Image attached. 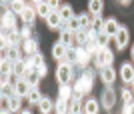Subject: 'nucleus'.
Listing matches in <instances>:
<instances>
[{
  "mask_svg": "<svg viewBox=\"0 0 134 114\" xmlns=\"http://www.w3.org/2000/svg\"><path fill=\"white\" fill-rule=\"evenodd\" d=\"M56 110H58V112H66V110H68V106H66V98H60V100L56 102Z\"/></svg>",
  "mask_w": 134,
  "mask_h": 114,
  "instance_id": "f704fd0d",
  "label": "nucleus"
},
{
  "mask_svg": "<svg viewBox=\"0 0 134 114\" xmlns=\"http://www.w3.org/2000/svg\"><path fill=\"white\" fill-rule=\"evenodd\" d=\"M102 6H104V2L102 0H88V10L94 14V16H98L102 12Z\"/></svg>",
  "mask_w": 134,
  "mask_h": 114,
  "instance_id": "4468645a",
  "label": "nucleus"
},
{
  "mask_svg": "<svg viewBox=\"0 0 134 114\" xmlns=\"http://www.w3.org/2000/svg\"><path fill=\"white\" fill-rule=\"evenodd\" d=\"M114 102H116V92L112 90L110 84H108V88L102 92V104H104V108H112Z\"/></svg>",
  "mask_w": 134,
  "mask_h": 114,
  "instance_id": "20e7f679",
  "label": "nucleus"
},
{
  "mask_svg": "<svg viewBox=\"0 0 134 114\" xmlns=\"http://www.w3.org/2000/svg\"><path fill=\"white\" fill-rule=\"evenodd\" d=\"M24 8H26L24 0H12V2H10V10L14 12V14H22Z\"/></svg>",
  "mask_w": 134,
  "mask_h": 114,
  "instance_id": "aec40b11",
  "label": "nucleus"
},
{
  "mask_svg": "<svg viewBox=\"0 0 134 114\" xmlns=\"http://www.w3.org/2000/svg\"><path fill=\"white\" fill-rule=\"evenodd\" d=\"M58 4H60L58 0H48V6L52 8V12H54V10H58Z\"/></svg>",
  "mask_w": 134,
  "mask_h": 114,
  "instance_id": "4c0bfd02",
  "label": "nucleus"
},
{
  "mask_svg": "<svg viewBox=\"0 0 134 114\" xmlns=\"http://www.w3.org/2000/svg\"><path fill=\"white\" fill-rule=\"evenodd\" d=\"M40 98H42V96H40L38 88H34V86H32V88H30V92H28V100H30L32 104H38V102H40Z\"/></svg>",
  "mask_w": 134,
  "mask_h": 114,
  "instance_id": "5701e85b",
  "label": "nucleus"
},
{
  "mask_svg": "<svg viewBox=\"0 0 134 114\" xmlns=\"http://www.w3.org/2000/svg\"><path fill=\"white\" fill-rule=\"evenodd\" d=\"M72 40H74V30L68 28V30H64V32L60 34V42L64 46H70V44H72Z\"/></svg>",
  "mask_w": 134,
  "mask_h": 114,
  "instance_id": "2eb2a0df",
  "label": "nucleus"
},
{
  "mask_svg": "<svg viewBox=\"0 0 134 114\" xmlns=\"http://www.w3.org/2000/svg\"><path fill=\"white\" fill-rule=\"evenodd\" d=\"M84 110H86L88 114L98 112V102H96V100H86V104H84Z\"/></svg>",
  "mask_w": 134,
  "mask_h": 114,
  "instance_id": "bb28decb",
  "label": "nucleus"
},
{
  "mask_svg": "<svg viewBox=\"0 0 134 114\" xmlns=\"http://www.w3.org/2000/svg\"><path fill=\"white\" fill-rule=\"evenodd\" d=\"M12 90H14V88H12L8 82H2V96H10Z\"/></svg>",
  "mask_w": 134,
  "mask_h": 114,
  "instance_id": "c9c22d12",
  "label": "nucleus"
},
{
  "mask_svg": "<svg viewBox=\"0 0 134 114\" xmlns=\"http://www.w3.org/2000/svg\"><path fill=\"white\" fill-rule=\"evenodd\" d=\"M90 90H92V72L86 70L82 74V78L74 84V94L80 96V94H86V92H90Z\"/></svg>",
  "mask_w": 134,
  "mask_h": 114,
  "instance_id": "f257e3e1",
  "label": "nucleus"
},
{
  "mask_svg": "<svg viewBox=\"0 0 134 114\" xmlns=\"http://www.w3.org/2000/svg\"><path fill=\"white\" fill-rule=\"evenodd\" d=\"M90 28L94 30L96 34H100V32H104V22H102V18H100V16H96L94 20H92V26H90Z\"/></svg>",
  "mask_w": 134,
  "mask_h": 114,
  "instance_id": "4be33fe9",
  "label": "nucleus"
},
{
  "mask_svg": "<svg viewBox=\"0 0 134 114\" xmlns=\"http://www.w3.org/2000/svg\"><path fill=\"white\" fill-rule=\"evenodd\" d=\"M66 58L70 62H78V48H68L66 50Z\"/></svg>",
  "mask_w": 134,
  "mask_h": 114,
  "instance_id": "2f4dec72",
  "label": "nucleus"
},
{
  "mask_svg": "<svg viewBox=\"0 0 134 114\" xmlns=\"http://www.w3.org/2000/svg\"><path fill=\"white\" fill-rule=\"evenodd\" d=\"M56 78H58V82L60 84H66L68 80L72 78V66L68 62H62L58 68H56Z\"/></svg>",
  "mask_w": 134,
  "mask_h": 114,
  "instance_id": "7ed1b4c3",
  "label": "nucleus"
},
{
  "mask_svg": "<svg viewBox=\"0 0 134 114\" xmlns=\"http://www.w3.org/2000/svg\"><path fill=\"white\" fill-rule=\"evenodd\" d=\"M0 110L4 114L12 112V106H10V96H2V100H0Z\"/></svg>",
  "mask_w": 134,
  "mask_h": 114,
  "instance_id": "b1692460",
  "label": "nucleus"
},
{
  "mask_svg": "<svg viewBox=\"0 0 134 114\" xmlns=\"http://www.w3.org/2000/svg\"><path fill=\"white\" fill-rule=\"evenodd\" d=\"M22 78H26L32 86H36V84H38V80L42 78V76L38 74V70H36V68H28V70H26V74H24Z\"/></svg>",
  "mask_w": 134,
  "mask_h": 114,
  "instance_id": "9b49d317",
  "label": "nucleus"
},
{
  "mask_svg": "<svg viewBox=\"0 0 134 114\" xmlns=\"http://www.w3.org/2000/svg\"><path fill=\"white\" fill-rule=\"evenodd\" d=\"M12 0H2V4H10Z\"/></svg>",
  "mask_w": 134,
  "mask_h": 114,
  "instance_id": "a19ab883",
  "label": "nucleus"
},
{
  "mask_svg": "<svg viewBox=\"0 0 134 114\" xmlns=\"http://www.w3.org/2000/svg\"><path fill=\"white\" fill-rule=\"evenodd\" d=\"M8 60H10V62H16V60H20V52H18L16 46H10V48H8Z\"/></svg>",
  "mask_w": 134,
  "mask_h": 114,
  "instance_id": "c85d7f7f",
  "label": "nucleus"
},
{
  "mask_svg": "<svg viewBox=\"0 0 134 114\" xmlns=\"http://www.w3.org/2000/svg\"><path fill=\"white\" fill-rule=\"evenodd\" d=\"M66 22H68V28H70V30H74V32L82 28V26H80V20H78V16L70 18V20H66Z\"/></svg>",
  "mask_w": 134,
  "mask_h": 114,
  "instance_id": "473e14b6",
  "label": "nucleus"
},
{
  "mask_svg": "<svg viewBox=\"0 0 134 114\" xmlns=\"http://www.w3.org/2000/svg\"><path fill=\"white\" fill-rule=\"evenodd\" d=\"M32 2H36V4H40V2H44V0H32Z\"/></svg>",
  "mask_w": 134,
  "mask_h": 114,
  "instance_id": "79ce46f5",
  "label": "nucleus"
},
{
  "mask_svg": "<svg viewBox=\"0 0 134 114\" xmlns=\"http://www.w3.org/2000/svg\"><path fill=\"white\" fill-rule=\"evenodd\" d=\"M120 30V26H118V22L114 20V18H108L106 22H104V32L110 36H116V32Z\"/></svg>",
  "mask_w": 134,
  "mask_h": 114,
  "instance_id": "1a4fd4ad",
  "label": "nucleus"
},
{
  "mask_svg": "<svg viewBox=\"0 0 134 114\" xmlns=\"http://www.w3.org/2000/svg\"><path fill=\"white\" fill-rule=\"evenodd\" d=\"M132 92H134V80H132Z\"/></svg>",
  "mask_w": 134,
  "mask_h": 114,
  "instance_id": "c03bdc74",
  "label": "nucleus"
},
{
  "mask_svg": "<svg viewBox=\"0 0 134 114\" xmlns=\"http://www.w3.org/2000/svg\"><path fill=\"white\" fill-rule=\"evenodd\" d=\"M36 70H38V74H40V76H44V74H46V66H44V64H40Z\"/></svg>",
  "mask_w": 134,
  "mask_h": 114,
  "instance_id": "ea45409f",
  "label": "nucleus"
},
{
  "mask_svg": "<svg viewBox=\"0 0 134 114\" xmlns=\"http://www.w3.org/2000/svg\"><path fill=\"white\" fill-rule=\"evenodd\" d=\"M100 76H102V82H106V84H112L114 80H116V70L112 68L110 64L100 68Z\"/></svg>",
  "mask_w": 134,
  "mask_h": 114,
  "instance_id": "39448f33",
  "label": "nucleus"
},
{
  "mask_svg": "<svg viewBox=\"0 0 134 114\" xmlns=\"http://www.w3.org/2000/svg\"><path fill=\"white\" fill-rule=\"evenodd\" d=\"M40 64H44V58H42V54H32V58H30V62H28V66L30 68H38Z\"/></svg>",
  "mask_w": 134,
  "mask_h": 114,
  "instance_id": "412c9836",
  "label": "nucleus"
},
{
  "mask_svg": "<svg viewBox=\"0 0 134 114\" xmlns=\"http://www.w3.org/2000/svg\"><path fill=\"white\" fill-rule=\"evenodd\" d=\"M66 50H68V48L62 44V42H56V44L52 46V56H54V58H64V56H66Z\"/></svg>",
  "mask_w": 134,
  "mask_h": 114,
  "instance_id": "ddd939ff",
  "label": "nucleus"
},
{
  "mask_svg": "<svg viewBox=\"0 0 134 114\" xmlns=\"http://www.w3.org/2000/svg\"><path fill=\"white\" fill-rule=\"evenodd\" d=\"M2 28H14V12H6L2 16Z\"/></svg>",
  "mask_w": 134,
  "mask_h": 114,
  "instance_id": "dca6fc26",
  "label": "nucleus"
},
{
  "mask_svg": "<svg viewBox=\"0 0 134 114\" xmlns=\"http://www.w3.org/2000/svg\"><path fill=\"white\" fill-rule=\"evenodd\" d=\"M50 12H52V8L48 6V2H40V4H36V14L48 18V14H50Z\"/></svg>",
  "mask_w": 134,
  "mask_h": 114,
  "instance_id": "a211bd4d",
  "label": "nucleus"
},
{
  "mask_svg": "<svg viewBox=\"0 0 134 114\" xmlns=\"http://www.w3.org/2000/svg\"><path fill=\"white\" fill-rule=\"evenodd\" d=\"M20 36L22 38H30V28H22L20 30Z\"/></svg>",
  "mask_w": 134,
  "mask_h": 114,
  "instance_id": "58836bf2",
  "label": "nucleus"
},
{
  "mask_svg": "<svg viewBox=\"0 0 134 114\" xmlns=\"http://www.w3.org/2000/svg\"><path fill=\"white\" fill-rule=\"evenodd\" d=\"M112 60H114V56L108 48H98V52H96V66L98 68H104L108 64H112Z\"/></svg>",
  "mask_w": 134,
  "mask_h": 114,
  "instance_id": "f03ea898",
  "label": "nucleus"
},
{
  "mask_svg": "<svg viewBox=\"0 0 134 114\" xmlns=\"http://www.w3.org/2000/svg\"><path fill=\"white\" fill-rule=\"evenodd\" d=\"M108 40H110V34H106V32H100L98 34V48H106V44H108Z\"/></svg>",
  "mask_w": 134,
  "mask_h": 114,
  "instance_id": "c756f323",
  "label": "nucleus"
},
{
  "mask_svg": "<svg viewBox=\"0 0 134 114\" xmlns=\"http://www.w3.org/2000/svg\"><path fill=\"white\" fill-rule=\"evenodd\" d=\"M132 60H134V46H132Z\"/></svg>",
  "mask_w": 134,
  "mask_h": 114,
  "instance_id": "37998d69",
  "label": "nucleus"
},
{
  "mask_svg": "<svg viewBox=\"0 0 134 114\" xmlns=\"http://www.w3.org/2000/svg\"><path fill=\"white\" fill-rule=\"evenodd\" d=\"M10 106H12V112H16V110H20V94H10Z\"/></svg>",
  "mask_w": 134,
  "mask_h": 114,
  "instance_id": "a878e982",
  "label": "nucleus"
},
{
  "mask_svg": "<svg viewBox=\"0 0 134 114\" xmlns=\"http://www.w3.org/2000/svg\"><path fill=\"white\" fill-rule=\"evenodd\" d=\"M30 86H32V84H30L26 78H20V80H16V84H14V92H16V94H20V96H28Z\"/></svg>",
  "mask_w": 134,
  "mask_h": 114,
  "instance_id": "423d86ee",
  "label": "nucleus"
},
{
  "mask_svg": "<svg viewBox=\"0 0 134 114\" xmlns=\"http://www.w3.org/2000/svg\"><path fill=\"white\" fill-rule=\"evenodd\" d=\"M24 52L36 54V40H26V42H24Z\"/></svg>",
  "mask_w": 134,
  "mask_h": 114,
  "instance_id": "7c9ffc66",
  "label": "nucleus"
},
{
  "mask_svg": "<svg viewBox=\"0 0 134 114\" xmlns=\"http://www.w3.org/2000/svg\"><path fill=\"white\" fill-rule=\"evenodd\" d=\"M38 106H40V112H50L52 108H54V104H52V100L50 98H40V102H38Z\"/></svg>",
  "mask_w": 134,
  "mask_h": 114,
  "instance_id": "6ab92c4d",
  "label": "nucleus"
},
{
  "mask_svg": "<svg viewBox=\"0 0 134 114\" xmlns=\"http://www.w3.org/2000/svg\"><path fill=\"white\" fill-rule=\"evenodd\" d=\"M120 78H122L124 82H132V80H134V68H132V64H124L122 68H120Z\"/></svg>",
  "mask_w": 134,
  "mask_h": 114,
  "instance_id": "6e6552de",
  "label": "nucleus"
},
{
  "mask_svg": "<svg viewBox=\"0 0 134 114\" xmlns=\"http://www.w3.org/2000/svg\"><path fill=\"white\" fill-rule=\"evenodd\" d=\"M114 38H116V46L122 50L124 46L128 44V30L124 28V26H120V30L116 32V36H114Z\"/></svg>",
  "mask_w": 134,
  "mask_h": 114,
  "instance_id": "0eeeda50",
  "label": "nucleus"
},
{
  "mask_svg": "<svg viewBox=\"0 0 134 114\" xmlns=\"http://www.w3.org/2000/svg\"><path fill=\"white\" fill-rule=\"evenodd\" d=\"M78 20H80V26H82V28H90V26H92V16H88L86 12H84V14H80Z\"/></svg>",
  "mask_w": 134,
  "mask_h": 114,
  "instance_id": "393cba45",
  "label": "nucleus"
},
{
  "mask_svg": "<svg viewBox=\"0 0 134 114\" xmlns=\"http://www.w3.org/2000/svg\"><path fill=\"white\" fill-rule=\"evenodd\" d=\"M122 100H124V102L132 100V92H130V90H122Z\"/></svg>",
  "mask_w": 134,
  "mask_h": 114,
  "instance_id": "e433bc0d",
  "label": "nucleus"
},
{
  "mask_svg": "<svg viewBox=\"0 0 134 114\" xmlns=\"http://www.w3.org/2000/svg\"><path fill=\"white\" fill-rule=\"evenodd\" d=\"M46 22H48V26L50 28H58L62 24V16H60V12L56 10V12H50L48 14V18H46Z\"/></svg>",
  "mask_w": 134,
  "mask_h": 114,
  "instance_id": "9d476101",
  "label": "nucleus"
},
{
  "mask_svg": "<svg viewBox=\"0 0 134 114\" xmlns=\"http://www.w3.org/2000/svg\"><path fill=\"white\" fill-rule=\"evenodd\" d=\"M20 18H22L26 24H32L34 18H36V8H30V6H26L22 10V14H20Z\"/></svg>",
  "mask_w": 134,
  "mask_h": 114,
  "instance_id": "f8f14e48",
  "label": "nucleus"
},
{
  "mask_svg": "<svg viewBox=\"0 0 134 114\" xmlns=\"http://www.w3.org/2000/svg\"><path fill=\"white\" fill-rule=\"evenodd\" d=\"M68 110H70V112H80V96H78V94H74V96H72V102H70Z\"/></svg>",
  "mask_w": 134,
  "mask_h": 114,
  "instance_id": "cd10ccee",
  "label": "nucleus"
},
{
  "mask_svg": "<svg viewBox=\"0 0 134 114\" xmlns=\"http://www.w3.org/2000/svg\"><path fill=\"white\" fill-rule=\"evenodd\" d=\"M58 12H60V16H62V20H64V22H66V20H70V18H74V14H72V6H68V4L60 6V8H58Z\"/></svg>",
  "mask_w": 134,
  "mask_h": 114,
  "instance_id": "f3484780",
  "label": "nucleus"
},
{
  "mask_svg": "<svg viewBox=\"0 0 134 114\" xmlns=\"http://www.w3.org/2000/svg\"><path fill=\"white\" fill-rule=\"evenodd\" d=\"M70 94H72V88L66 84H60V98H70Z\"/></svg>",
  "mask_w": 134,
  "mask_h": 114,
  "instance_id": "72a5a7b5",
  "label": "nucleus"
}]
</instances>
